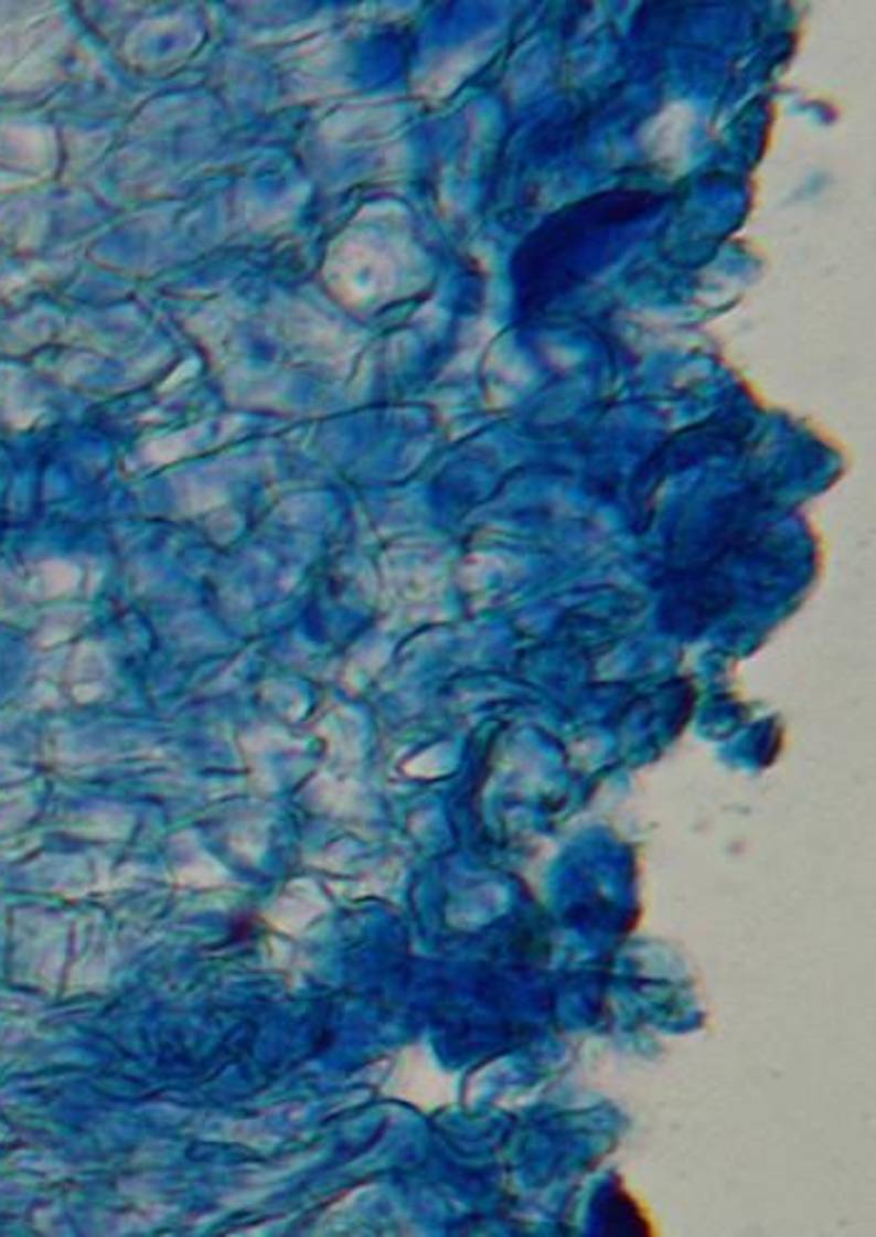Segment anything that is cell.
<instances>
[{
    "mask_svg": "<svg viewBox=\"0 0 876 1237\" xmlns=\"http://www.w3.org/2000/svg\"><path fill=\"white\" fill-rule=\"evenodd\" d=\"M603 1217L606 1235H651V1227L647 1225L641 1207L623 1190H617V1193L606 1199Z\"/></svg>",
    "mask_w": 876,
    "mask_h": 1237,
    "instance_id": "obj_1",
    "label": "cell"
}]
</instances>
